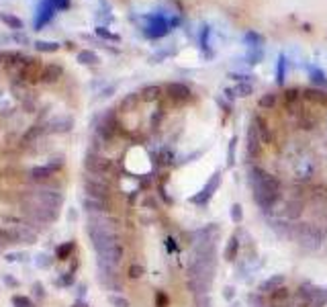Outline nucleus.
I'll return each instance as SVG.
<instances>
[{
	"instance_id": "obj_22",
	"label": "nucleus",
	"mask_w": 327,
	"mask_h": 307,
	"mask_svg": "<svg viewBox=\"0 0 327 307\" xmlns=\"http://www.w3.org/2000/svg\"><path fill=\"white\" fill-rule=\"evenodd\" d=\"M13 303H15L17 307H31V301H29L27 297H21V295H19V297H15V299H13Z\"/></svg>"
},
{
	"instance_id": "obj_13",
	"label": "nucleus",
	"mask_w": 327,
	"mask_h": 307,
	"mask_svg": "<svg viewBox=\"0 0 327 307\" xmlns=\"http://www.w3.org/2000/svg\"><path fill=\"white\" fill-rule=\"evenodd\" d=\"M53 170L51 166H39V168H33L31 172H29V176L31 178H35V180H45V178H49V176H53Z\"/></svg>"
},
{
	"instance_id": "obj_14",
	"label": "nucleus",
	"mask_w": 327,
	"mask_h": 307,
	"mask_svg": "<svg viewBox=\"0 0 327 307\" xmlns=\"http://www.w3.org/2000/svg\"><path fill=\"white\" fill-rule=\"evenodd\" d=\"M60 76H62V68L60 66H49L45 70V74H43V80L45 82H56Z\"/></svg>"
},
{
	"instance_id": "obj_19",
	"label": "nucleus",
	"mask_w": 327,
	"mask_h": 307,
	"mask_svg": "<svg viewBox=\"0 0 327 307\" xmlns=\"http://www.w3.org/2000/svg\"><path fill=\"white\" fill-rule=\"evenodd\" d=\"M72 248H74V244H64V246H60V248H58V258H68L70 252H72Z\"/></svg>"
},
{
	"instance_id": "obj_3",
	"label": "nucleus",
	"mask_w": 327,
	"mask_h": 307,
	"mask_svg": "<svg viewBox=\"0 0 327 307\" xmlns=\"http://www.w3.org/2000/svg\"><path fill=\"white\" fill-rule=\"evenodd\" d=\"M11 236L13 242H21V244H33L37 240V232L33 229L31 223H23L17 219H9V225L5 227Z\"/></svg>"
},
{
	"instance_id": "obj_24",
	"label": "nucleus",
	"mask_w": 327,
	"mask_h": 307,
	"mask_svg": "<svg viewBox=\"0 0 327 307\" xmlns=\"http://www.w3.org/2000/svg\"><path fill=\"white\" fill-rule=\"evenodd\" d=\"M37 47L43 49V51H47V49H56V43H43V41H39Z\"/></svg>"
},
{
	"instance_id": "obj_11",
	"label": "nucleus",
	"mask_w": 327,
	"mask_h": 307,
	"mask_svg": "<svg viewBox=\"0 0 327 307\" xmlns=\"http://www.w3.org/2000/svg\"><path fill=\"white\" fill-rule=\"evenodd\" d=\"M301 213H303V203L301 201H291V203H287V209H284V217L287 219H299L301 217Z\"/></svg>"
},
{
	"instance_id": "obj_15",
	"label": "nucleus",
	"mask_w": 327,
	"mask_h": 307,
	"mask_svg": "<svg viewBox=\"0 0 327 307\" xmlns=\"http://www.w3.org/2000/svg\"><path fill=\"white\" fill-rule=\"evenodd\" d=\"M72 127V121L70 119H60V121H53L49 125V131H68Z\"/></svg>"
},
{
	"instance_id": "obj_12",
	"label": "nucleus",
	"mask_w": 327,
	"mask_h": 307,
	"mask_svg": "<svg viewBox=\"0 0 327 307\" xmlns=\"http://www.w3.org/2000/svg\"><path fill=\"white\" fill-rule=\"evenodd\" d=\"M237 252H239V240L237 238H229V242H227V246H225V252H223V256H225V260H233L235 256H237Z\"/></svg>"
},
{
	"instance_id": "obj_8",
	"label": "nucleus",
	"mask_w": 327,
	"mask_h": 307,
	"mask_svg": "<svg viewBox=\"0 0 327 307\" xmlns=\"http://www.w3.org/2000/svg\"><path fill=\"white\" fill-rule=\"evenodd\" d=\"M219 184H221V172H217V174H213V176L209 178V182L200 188V193L192 197V203H194V205H207V203L213 199V195L217 193Z\"/></svg>"
},
{
	"instance_id": "obj_23",
	"label": "nucleus",
	"mask_w": 327,
	"mask_h": 307,
	"mask_svg": "<svg viewBox=\"0 0 327 307\" xmlns=\"http://www.w3.org/2000/svg\"><path fill=\"white\" fill-rule=\"evenodd\" d=\"M168 305V297L164 293H157V307H166Z\"/></svg>"
},
{
	"instance_id": "obj_16",
	"label": "nucleus",
	"mask_w": 327,
	"mask_h": 307,
	"mask_svg": "<svg viewBox=\"0 0 327 307\" xmlns=\"http://www.w3.org/2000/svg\"><path fill=\"white\" fill-rule=\"evenodd\" d=\"M108 301H111V305H113V307H129L127 297H123L121 293H113L111 297H108Z\"/></svg>"
},
{
	"instance_id": "obj_5",
	"label": "nucleus",
	"mask_w": 327,
	"mask_h": 307,
	"mask_svg": "<svg viewBox=\"0 0 327 307\" xmlns=\"http://www.w3.org/2000/svg\"><path fill=\"white\" fill-rule=\"evenodd\" d=\"M84 190L88 197H96V199H106L108 193H111V186L102 176L96 174H88L84 176Z\"/></svg>"
},
{
	"instance_id": "obj_26",
	"label": "nucleus",
	"mask_w": 327,
	"mask_h": 307,
	"mask_svg": "<svg viewBox=\"0 0 327 307\" xmlns=\"http://www.w3.org/2000/svg\"><path fill=\"white\" fill-rule=\"evenodd\" d=\"M3 19H5V21H7V23H11V25H13V27H21V21H19V19H13V17H7V15H5V17H3Z\"/></svg>"
},
{
	"instance_id": "obj_18",
	"label": "nucleus",
	"mask_w": 327,
	"mask_h": 307,
	"mask_svg": "<svg viewBox=\"0 0 327 307\" xmlns=\"http://www.w3.org/2000/svg\"><path fill=\"white\" fill-rule=\"evenodd\" d=\"M231 219H233V223H241L243 221V209H241V205H233V207H231Z\"/></svg>"
},
{
	"instance_id": "obj_17",
	"label": "nucleus",
	"mask_w": 327,
	"mask_h": 307,
	"mask_svg": "<svg viewBox=\"0 0 327 307\" xmlns=\"http://www.w3.org/2000/svg\"><path fill=\"white\" fill-rule=\"evenodd\" d=\"M211 305H213V299H211L209 293L196 295V297H194V307H211Z\"/></svg>"
},
{
	"instance_id": "obj_21",
	"label": "nucleus",
	"mask_w": 327,
	"mask_h": 307,
	"mask_svg": "<svg viewBox=\"0 0 327 307\" xmlns=\"http://www.w3.org/2000/svg\"><path fill=\"white\" fill-rule=\"evenodd\" d=\"M143 275V266H139V264H133L131 268H129V277L131 279H139Z\"/></svg>"
},
{
	"instance_id": "obj_1",
	"label": "nucleus",
	"mask_w": 327,
	"mask_h": 307,
	"mask_svg": "<svg viewBox=\"0 0 327 307\" xmlns=\"http://www.w3.org/2000/svg\"><path fill=\"white\" fill-rule=\"evenodd\" d=\"M250 184H252V190H254V201L258 203L260 209H272V205H274L280 197V182L276 176L268 174L264 168L260 166H254L250 170Z\"/></svg>"
},
{
	"instance_id": "obj_10",
	"label": "nucleus",
	"mask_w": 327,
	"mask_h": 307,
	"mask_svg": "<svg viewBox=\"0 0 327 307\" xmlns=\"http://www.w3.org/2000/svg\"><path fill=\"white\" fill-rule=\"evenodd\" d=\"M284 287V275H272V277H268L264 283H260V291L262 293H274V291H278V289H282Z\"/></svg>"
},
{
	"instance_id": "obj_4",
	"label": "nucleus",
	"mask_w": 327,
	"mask_h": 307,
	"mask_svg": "<svg viewBox=\"0 0 327 307\" xmlns=\"http://www.w3.org/2000/svg\"><path fill=\"white\" fill-rule=\"evenodd\" d=\"M299 297L303 299V303H309L311 307H323V305H327V289L315 287L311 283H303L299 287Z\"/></svg>"
},
{
	"instance_id": "obj_7",
	"label": "nucleus",
	"mask_w": 327,
	"mask_h": 307,
	"mask_svg": "<svg viewBox=\"0 0 327 307\" xmlns=\"http://www.w3.org/2000/svg\"><path fill=\"white\" fill-rule=\"evenodd\" d=\"M321 232L319 229H315V227H311L309 223H305V225H301L299 227V244L305 248V250H309V252H313V250H317L319 246H321Z\"/></svg>"
},
{
	"instance_id": "obj_9",
	"label": "nucleus",
	"mask_w": 327,
	"mask_h": 307,
	"mask_svg": "<svg viewBox=\"0 0 327 307\" xmlns=\"http://www.w3.org/2000/svg\"><path fill=\"white\" fill-rule=\"evenodd\" d=\"M80 201H82V207L88 213H106L108 211V201L106 199H96V197L84 195Z\"/></svg>"
},
{
	"instance_id": "obj_25",
	"label": "nucleus",
	"mask_w": 327,
	"mask_h": 307,
	"mask_svg": "<svg viewBox=\"0 0 327 307\" xmlns=\"http://www.w3.org/2000/svg\"><path fill=\"white\" fill-rule=\"evenodd\" d=\"M37 264H39V266H47V264H49V260H47L45 254H39V256H37Z\"/></svg>"
},
{
	"instance_id": "obj_2",
	"label": "nucleus",
	"mask_w": 327,
	"mask_h": 307,
	"mask_svg": "<svg viewBox=\"0 0 327 307\" xmlns=\"http://www.w3.org/2000/svg\"><path fill=\"white\" fill-rule=\"evenodd\" d=\"M21 207H23V213L29 217L31 223H37V225H43V223H49L58 217L60 209L53 207V205L45 203L43 199H39L33 190H27L21 199Z\"/></svg>"
},
{
	"instance_id": "obj_6",
	"label": "nucleus",
	"mask_w": 327,
	"mask_h": 307,
	"mask_svg": "<svg viewBox=\"0 0 327 307\" xmlns=\"http://www.w3.org/2000/svg\"><path fill=\"white\" fill-rule=\"evenodd\" d=\"M84 166H86L88 174H96V176H104L113 170L111 160L100 156V154H88L86 160H84Z\"/></svg>"
},
{
	"instance_id": "obj_20",
	"label": "nucleus",
	"mask_w": 327,
	"mask_h": 307,
	"mask_svg": "<svg viewBox=\"0 0 327 307\" xmlns=\"http://www.w3.org/2000/svg\"><path fill=\"white\" fill-rule=\"evenodd\" d=\"M9 244H13L9 232H7L5 227H0V248H5V246H9Z\"/></svg>"
}]
</instances>
